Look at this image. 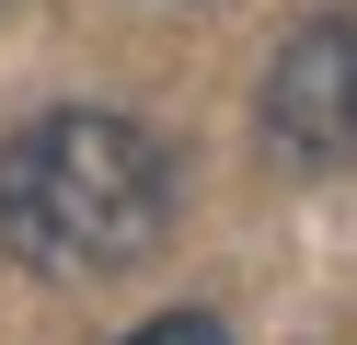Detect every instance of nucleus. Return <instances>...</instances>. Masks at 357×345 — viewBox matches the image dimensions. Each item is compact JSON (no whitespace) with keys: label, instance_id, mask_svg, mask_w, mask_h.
<instances>
[{"label":"nucleus","instance_id":"f257e3e1","mask_svg":"<svg viewBox=\"0 0 357 345\" xmlns=\"http://www.w3.org/2000/svg\"><path fill=\"white\" fill-rule=\"evenodd\" d=\"M173 150L116 104H47L0 138V253L24 276H127L173 230Z\"/></svg>","mask_w":357,"mask_h":345},{"label":"nucleus","instance_id":"f03ea898","mask_svg":"<svg viewBox=\"0 0 357 345\" xmlns=\"http://www.w3.org/2000/svg\"><path fill=\"white\" fill-rule=\"evenodd\" d=\"M265 150L300 161V173L357 161V12H311L265 58Z\"/></svg>","mask_w":357,"mask_h":345},{"label":"nucleus","instance_id":"7ed1b4c3","mask_svg":"<svg viewBox=\"0 0 357 345\" xmlns=\"http://www.w3.org/2000/svg\"><path fill=\"white\" fill-rule=\"evenodd\" d=\"M127 345H231V334H219L208 311H162V322H139Z\"/></svg>","mask_w":357,"mask_h":345}]
</instances>
